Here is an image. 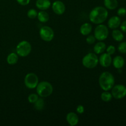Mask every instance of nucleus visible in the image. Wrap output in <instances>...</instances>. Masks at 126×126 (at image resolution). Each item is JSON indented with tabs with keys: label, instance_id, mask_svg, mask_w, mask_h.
Masks as SVG:
<instances>
[{
	"label": "nucleus",
	"instance_id": "4468645a",
	"mask_svg": "<svg viewBox=\"0 0 126 126\" xmlns=\"http://www.w3.org/2000/svg\"><path fill=\"white\" fill-rule=\"evenodd\" d=\"M36 7L41 11H46L51 6L50 0H36Z\"/></svg>",
	"mask_w": 126,
	"mask_h": 126
},
{
	"label": "nucleus",
	"instance_id": "2f4dec72",
	"mask_svg": "<svg viewBox=\"0 0 126 126\" xmlns=\"http://www.w3.org/2000/svg\"><path fill=\"white\" fill-rule=\"evenodd\" d=\"M120 28L121 30H122V32L126 33V20L124 21L122 23H121L120 25Z\"/></svg>",
	"mask_w": 126,
	"mask_h": 126
},
{
	"label": "nucleus",
	"instance_id": "c756f323",
	"mask_svg": "<svg viewBox=\"0 0 126 126\" xmlns=\"http://www.w3.org/2000/svg\"><path fill=\"white\" fill-rule=\"evenodd\" d=\"M76 112H77L78 114H83V113H84L85 109L83 105H78L77 107H76Z\"/></svg>",
	"mask_w": 126,
	"mask_h": 126
},
{
	"label": "nucleus",
	"instance_id": "c85d7f7f",
	"mask_svg": "<svg viewBox=\"0 0 126 126\" xmlns=\"http://www.w3.org/2000/svg\"><path fill=\"white\" fill-rule=\"evenodd\" d=\"M117 13H118V16H119V17H123V16L126 15V9L124 8V7H120L118 10Z\"/></svg>",
	"mask_w": 126,
	"mask_h": 126
},
{
	"label": "nucleus",
	"instance_id": "aec40b11",
	"mask_svg": "<svg viewBox=\"0 0 126 126\" xmlns=\"http://www.w3.org/2000/svg\"><path fill=\"white\" fill-rule=\"evenodd\" d=\"M37 18L41 23H46L49 20V15L45 11H41L38 12Z\"/></svg>",
	"mask_w": 126,
	"mask_h": 126
},
{
	"label": "nucleus",
	"instance_id": "1a4fd4ad",
	"mask_svg": "<svg viewBox=\"0 0 126 126\" xmlns=\"http://www.w3.org/2000/svg\"><path fill=\"white\" fill-rule=\"evenodd\" d=\"M111 90L112 96L116 99H122L126 96V87L124 85H115Z\"/></svg>",
	"mask_w": 126,
	"mask_h": 126
},
{
	"label": "nucleus",
	"instance_id": "6e6552de",
	"mask_svg": "<svg viewBox=\"0 0 126 126\" xmlns=\"http://www.w3.org/2000/svg\"><path fill=\"white\" fill-rule=\"evenodd\" d=\"M39 36L42 40L46 42H50L54 39V32L49 26H43L39 29Z\"/></svg>",
	"mask_w": 126,
	"mask_h": 126
},
{
	"label": "nucleus",
	"instance_id": "ddd939ff",
	"mask_svg": "<svg viewBox=\"0 0 126 126\" xmlns=\"http://www.w3.org/2000/svg\"><path fill=\"white\" fill-rule=\"evenodd\" d=\"M121 20L119 16H113L108 21V27L111 29H116L120 26Z\"/></svg>",
	"mask_w": 126,
	"mask_h": 126
},
{
	"label": "nucleus",
	"instance_id": "9b49d317",
	"mask_svg": "<svg viewBox=\"0 0 126 126\" xmlns=\"http://www.w3.org/2000/svg\"><path fill=\"white\" fill-rule=\"evenodd\" d=\"M112 60L111 55L108 53H102L98 59V63L103 67L107 68L111 65Z\"/></svg>",
	"mask_w": 126,
	"mask_h": 126
},
{
	"label": "nucleus",
	"instance_id": "f03ea898",
	"mask_svg": "<svg viewBox=\"0 0 126 126\" xmlns=\"http://www.w3.org/2000/svg\"><path fill=\"white\" fill-rule=\"evenodd\" d=\"M114 77L109 71H104L100 75L98 84L103 91H109L114 86Z\"/></svg>",
	"mask_w": 126,
	"mask_h": 126
},
{
	"label": "nucleus",
	"instance_id": "0eeeda50",
	"mask_svg": "<svg viewBox=\"0 0 126 126\" xmlns=\"http://www.w3.org/2000/svg\"><path fill=\"white\" fill-rule=\"evenodd\" d=\"M38 83H39V78L35 73H28L25 76L24 84L27 88L30 89H36Z\"/></svg>",
	"mask_w": 126,
	"mask_h": 126
},
{
	"label": "nucleus",
	"instance_id": "f257e3e1",
	"mask_svg": "<svg viewBox=\"0 0 126 126\" xmlns=\"http://www.w3.org/2000/svg\"><path fill=\"white\" fill-rule=\"evenodd\" d=\"M108 12L106 7L97 6L92 9L89 13V20L94 24H101L107 19Z\"/></svg>",
	"mask_w": 126,
	"mask_h": 126
},
{
	"label": "nucleus",
	"instance_id": "7ed1b4c3",
	"mask_svg": "<svg viewBox=\"0 0 126 126\" xmlns=\"http://www.w3.org/2000/svg\"><path fill=\"white\" fill-rule=\"evenodd\" d=\"M36 93L40 97L42 98H46L49 97L52 94L54 88L51 84L47 81H41L39 82L37 85Z\"/></svg>",
	"mask_w": 126,
	"mask_h": 126
},
{
	"label": "nucleus",
	"instance_id": "6ab92c4d",
	"mask_svg": "<svg viewBox=\"0 0 126 126\" xmlns=\"http://www.w3.org/2000/svg\"><path fill=\"white\" fill-rule=\"evenodd\" d=\"M105 7L107 9L114 10L118 6V0H104Z\"/></svg>",
	"mask_w": 126,
	"mask_h": 126
},
{
	"label": "nucleus",
	"instance_id": "f3484780",
	"mask_svg": "<svg viewBox=\"0 0 126 126\" xmlns=\"http://www.w3.org/2000/svg\"><path fill=\"white\" fill-rule=\"evenodd\" d=\"M106 48L107 46L105 43H103V41H98L94 46V52L97 55L101 54L104 52L105 50H106Z\"/></svg>",
	"mask_w": 126,
	"mask_h": 126
},
{
	"label": "nucleus",
	"instance_id": "a878e982",
	"mask_svg": "<svg viewBox=\"0 0 126 126\" xmlns=\"http://www.w3.org/2000/svg\"><path fill=\"white\" fill-rule=\"evenodd\" d=\"M118 49L119 52L122 54H126V41L121 43L118 46Z\"/></svg>",
	"mask_w": 126,
	"mask_h": 126
},
{
	"label": "nucleus",
	"instance_id": "423d86ee",
	"mask_svg": "<svg viewBox=\"0 0 126 126\" xmlns=\"http://www.w3.org/2000/svg\"><path fill=\"white\" fill-rule=\"evenodd\" d=\"M108 34H109V31L105 25L102 23L98 24L95 28L94 35L96 40H98V41H103L105 40L108 38Z\"/></svg>",
	"mask_w": 126,
	"mask_h": 126
},
{
	"label": "nucleus",
	"instance_id": "dca6fc26",
	"mask_svg": "<svg viewBox=\"0 0 126 126\" xmlns=\"http://www.w3.org/2000/svg\"><path fill=\"white\" fill-rule=\"evenodd\" d=\"M112 63L115 68L121 69L125 64V60L123 57L118 55L113 59V60H112Z\"/></svg>",
	"mask_w": 126,
	"mask_h": 126
},
{
	"label": "nucleus",
	"instance_id": "412c9836",
	"mask_svg": "<svg viewBox=\"0 0 126 126\" xmlns=\"http://www.w3.org/2000/svg\"><path fill=\"white\" fill-rule=\"evenodd\" d=\"M112 37L116 41L121 42L124 39V34L121 31L117 29H114L112 32Z\"/></svg>",
	"mask_w": 126,
	"mask_h": 126
},
{
	"label": "nucleus",
	"instance_id": "393cba45",
	"mask_svg": "<svg viewBox=\"0 0 126 126\" xmlns=\"http://www.w3.org/2000/svg\"><path fill=\"white\" fill-rule=\"evenodd\" d=\"M38 98L39 97H38V95L37 94H31L28 95V100L29 103L34 104L36 102L37 100L38 99Z\"/></svg>",
	"mask_w": 126,
	"mask_h": 126
},
{
	"label": "nucleus",
	"instance_id": "7c9ffc66",
	"mask_svg": "<svg viewBox=\"0 0 126 126\" xmlns=\"http://www.w3.org/2000/svg\"><path fill=\"white\" fill-rule=\"evenodd\" d=\"M16 1H17V3L21 6H27V5L29 4L31 0H16Z\"/></svg>",
	"mask_w": 126,
	"mask_h": 126
},
{
	"label": "nucleus",
	"instance_id": "2eb2a0df",
	"mask_svg": "<svg viewBox=\"0 0 126 126\" xmlns=\"http://www.w3.org/2000/svg\"><path fill=\"white\" fill-rule=\"evenodd\" d=\"M80 33L83 36H87L91 34L92 31V26L90 23H84L80 27Z\"/></svg>",
	"mask_w": 126,
	"mask_h": 126
},
{
	"label": "nucleus",
	"instance_id": "9d476101",
	"mask_svg": "<svg viewBox=\"0 0 126 126\" xmlns=\"http://www.w3.org/2000/svg\"><path fill=\"white\" fill-rule=\"evenodd\" d=\"M52 9L55 14L60 16L63 14L64 12H65L66 7L65 4L62 1L60 0H56L52 4Z\"/></svg>",
	"mask_w": 126,
	"mask_h": 126
},
{
	"label": "nucleus",
	"instance_id": "5701e85b",
	"mask_svg": "<svg viewBox=\"0 0 126 126\" xmlns=\"http://www.w3.org/2000/svg\"><path fill=\"white\" fill-rule=\"evenodd\" d=\"M100 98L104 102H109L112 100L113 96H112L111 93L108 91H104L101 94Z\"/></svg>",
	"mask_w": 126,
	"mask_h": 126
},
{
	"label": "nucleus",
	"instance_id": "a211bd4d",
	"mask_svg": "<svg viewBox=\"0 0 126 126\" xmlns=\"http://www.w3.org/2000/svg\"><path fill=\"white\" fill-rule=\"evenodd\" d=\"M18 55L17 53L15 52H11L7 55V59H6V60H7V63L9 64V65H14L15 64L17 63L18 62Z\"/></svg>",
	"mask_w": 126,
	"mask_h": 126
},
{
	"label": "nucleus",
	"instance_id": "b1692460",
	"mask_svg": "<svg viewBox=\"0 0 126 126\" xmlns=\"http://www.w3.org/2000/svg\"><path fill=\"white\" fill-rule=\"evenodd\" d=\"M37 15H38V12L34 9H30L27 12V16L30 19H34L36 18Z\"/></svg>",
	"mask_w": 126,
	"mask_h": 126
},
{
	"label": "nucleus",
	"instance_id": "cd10ccee",
	"mask_svg": "<svg viewBox=\"0 0 126 126\" xmlns=\"http://www.w3.org/2000/svg\"><path fill=\"white\" fill-rule=\"evenodd\" d=\"M86 43L89 44H93L95 42L96 39L95 38L94 35H87V37L86 39Z\"/></svg>",
	"mask_w": 126,
	"mask_h": 126
},
{
	"label": "nucleus",
	"instance_id": "20e7f679",
	"mask_svg": "<svg viewBox=\"0 0 126 126\" xmlns=\"http://www.w3.org/2000/svg\"><path fill=\"white\" fill-rule=\"evenodd\" d=\"M82 64L86 68H94L98 64V58L97 55L95 53H88L82 58Z\"/></svg>",
	"mask_w": 126,
	"mask_h": 126
},
{
	"label": "nucleus",
	"instance_id": "4be33fe9",
	"mask_svg": "<svg viewBox=\"0 0 126 126\" xmlns=\"http://www.w3.org/2000/svg\"><path fill=\"white\" fill-rule=\"evenodd\" d=\"M44 107H45V103H44V100L42 98V97L41 98H38L36 102L34 103V108L37 111L43 110Z\"/></svg>",
	"mask_w": 126,
	"mask_h": 126
},
{
	"label": "nucleus",
	"instance_id": "f8f14e48",
	"mask_svg": "<svg viewBox=\"0 0 126 126\" xmlns=\"http://www.w3.org/2000/svg\"><path fill=\"white\" fill-rule=\"evenodd\" d=\"M66 121L71 126H75L79 123V118L77 114L73 112H70L66 116Z\"/></svg>",
	"mask_w": 126,
	"mask_h": 126
},
{
	"label": "nucleus",
	"instance_id": "bb28decb",
	"mask_svg": "<svg viewBox=\"0 0 126 126\" xmlns=\"http://www.w3.org/2000/svg\"><path fill=\"white\" fill-rule=\"evenodd\" d=\"M106 51L110 55H113L116 52V47L113 45H110L106 48Z\"/></svg>",
	"mask_w": 126,
	"mask_h": 126
},
{
	"label": "nucleus",
	"instance_id": "39448f33",
	"mask_svg": "<svg viewBox=\"0 0 126 126\" xmlns=\"http://www.w3.org/2000/svg\"><path fill=\"white\" fill-rule=\"evenodd\" d=\"M32 45L27 41H22L16 46V53L21 57L28 56L32 52Z\"/></svg>",
	"mask_w": 126,
	"mask_h": 126
}]
</instances>
